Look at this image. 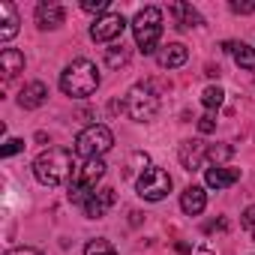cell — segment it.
<instances>
[{
    "instance_id": "6da1fadb",
    "label": "cell",
    "mask_w": 255,
    "mask_h": 255,
    "mask_svg": "<svg viewBox=\"0 0 255 255\" xmlns=\"http://www.w3.org/2000/svg\"><path fill=\"white\" fill-rule=\"evenodd\" d=\"M99 81H102V78H99V69H96V63L87 60V57L72 60V63L60 72V90H63L66 96H72V99H87L90 93H96Z\"/></svg>"
},
{
    "instance_id": "7a4b0ae2",
    "label": "cell",
    "mask_w": 255,
    "mask_h": 255,
    "mask_svg": "<svg viewBox=\"0 0 255 255\" xmlns=\"http://www.w3.org/2000/svg\"><path fill=\"white\" fill-rule=\"evenodd\" d=\"M72 171H75L72 168V153L63 150V147H48L33 162V174H36V180L42 186H57V183L69 180Z\"/></svg>"
},
{
    "instance_id": "3957f363",
    "label": "cell",
    "mask_w": 255,
    "mask_h": 255,
    "mask_svg": "<svg viewBox=\"0 0 255 255\" xmlns=\"http://www.w3.org/2000/svg\"><path fill=\"white\" fill-rule=\"evenodd\" d=\"M132 36L141 54H156L162 39V12L156 6H144L132 21Z\"/></svg>"
},
{
    "instance_id": "277c9868",
    "label": "cell",
    "mask_w": 255,
    "mask_h": 255,
    "mask_svg": "<svg viewBox=\"0 0 255 255\" xmlns=\"http://www.w3.org/2000/svg\"><path fill=\"white\" fill-rule=\"evenodd\" d=\"M105 177V162L102 159H84L72 177H69V201L75 204H84L93 192H96V183Z\"/></svg>"
},
{
    "instance_id": "5b68a950",
    "label": "cell",
    "mask_w": 255,
    "mask_h": 255,
    "mask_svg": "<svg viewBox=\"0 0 255 255\" xmlns=\"http://www.w3.org/2000/svg\"><path fill=\"white\" fill-rule=\"evenodd\" d=\"M111 147H114V135L102 123H90L75 138V156L81 159H102V153H108Z\"/></svg>"
},
{
    "instance_id": "8992f818",
    "label": "cell",
    "mask_w": 255,
    "mask_h": 255,
    "mask_svg": "<svg viewBox=\"0 0 255 255\" xmlns=\"http://www.w3.org/2000/svg\"><path fill=\"white\" fill-rule=\"evenodd\" d=\"M123 105H126V114H129L135 123H150V120L159 114V96H156V90H153L150 84H135V87H129Z\"/></svg>"
},
{
    "instance_id": "52a82bcc",
    "label": "cell",
    "mask_w": 255,
    "mask_h": 255,
    "mask_svg": "<svg viewBox=\"0 0 255 255\" xmlns=\"http://www.w3.org/2000/svg\"><path fill=\"white\" fill-rule=\"evenodd\" d=\"M135 189H138V195H141L144 201H162V198L171 192V177H168L165 168L150 165V168H144V171L138 174Z\"/></svg>"
},
{
    "instance_id": "ba28073f",
    "label": "cell",
    "mask_w": 255,
    "mask_h": 255,
    "mask_svg": "<svg viewBox=\"0 0 255 255\" xmlns=\"http://www.w3.org/2000/svg\"><path fill=\"white\" fill-rule=\"evenodd\" d=\"M126 30V18L120 12H105L90 24V39L93 42H114Z\"/></svg>"
},
{
    "instance_id": "9c48e42d",
    "label": "cell",
    "mask_w": 255,
    "mask_h": 255,
    "mask_svg": "<svg viewBox=\"0 0 255 255\" xmlns=\"http://www.w3.org/2000/svg\"><path fill=\"white\" fill-rule=\"evenodd\" d=\"M114 201H117V195H114V189H111V186L96 189V192L84 201V213H87V219H102V216L114 207Z\"/></svg>"
},
{
    "instance_id": "30bf717a",
    "label": "cell",
    "mask_w": 255,
    "mask_h": 255,
    "mask_svg": "<svg viewBox=\"0 0 255 255\" xmlns=\"http://www.w3.org/2000/svg\"><path fill=\"white\" fill-rule=\"evenodd\" d=\"M207 144L204 141H198V138H192V141H183L180 144V165L186 168V171H195V168H201L204 162H207Z\"/></svg>"
},
{
    "instance_id": "8fae6325",
    "label": "cell",
    "mask_w": 255,
    "mask_h": 255,
    "mask_svg": "<svg viewBox=\"0 0 255 255\" xmlns=\"http://www.w3.org/2000/svg\"><path fill=\"white\" fill-rule=\"evenodd\" d=\"M63 18H66V12H63L60 3H54V0L36 6V27L39 30H57L63 24Z\"/></svg>"
},
{
    "instance_id": "7c38bea8",
    "label": "cell",
    "mask_w": 255,
    "mask_h": 255,
    "mask_svg": "<svg viewBox=\"0 0 255 255\" xmlns=\"http://www.w3.org/2000/svg\"><path fill=\"white\" fill-rule=\"evenodd\" d=\"M186 60H189V51H186L183 42H168V45H162V48L156 51V63H159L162 69H177V66H183Z\"/></svg>"
},
{
    "instance_id": "4fadbf2b",
    "label": "cell",
    "mask_w": 255,
    "mask_h": 255,
    "mask_svg": "<svg viewBox=\"0 0 255 255\" xmlns=\"http://www.w3.org/2000/svg\"><path fill=\"white\" fill-rule=\"evenodd\" d=\"M240 180V171L237 168H228V165H213V168H207L204 171V183L210 186V189H228V186H234Z\"/></svg>"
},
{
    "instance_id": "5bb4252c",
    "label": "cell",
    "mask_w": 255,
    "mask_h": 255,
    "mask_svg": "<svg viewBox=\"0 0 255 255\" xmlns=\"http://www.w3.org/2000/svg\"><path fill=\"white\" fill-rule=\"evenodd\" d=\"M168 12H171L174 24H177L180 30H189V27H201V24H204V18L192 9V3H183V0L171 3V6H168Z\"/></svg>"
},
{
    "instance_id": "9a60e30c",
    "label": "cell",
    "mask_w": 255,
    "mask_h": 255,
    "mask_svg": "<svg viewBox=\"0 0 255 255\" xmlns=\"http://www.w3.org/2000/svg\"><path fill=\"white\" fill-rule=\"evenodd\" d=\"M180 207H183L186 216L204 213V207H207V192H204V186H186V189L180 192Z\"/></svg>"
},
{
    "instance_id": "2e32d148",
    "label": "cell",
    "mask_w": 255,
    "mask_h": 255,
    "mask_svg": "<svg viewBox=\"0 0 255 255\" xmlns=\"http://www.w3.org/2000/svg\"><path fill=\"white\" fill-rule=\"evenodd\" d=\"M45 99H48V87H45L42 81H30V84H24V90L18 93V105L27 108V111L45 105Z\"/></svg>"
},
{
    "instance_id": "e0dca14e",
    "label": "cell",
    "mask_w": 255,
    "mask_h": 255,
    "mask_svg": "<svg viewBox=\"0 0 255 255\" xmlns=\"http://www.w3.org/2000/svg\"><path fill=\"white\" fill-rule=\"evenodd\" d=\"M15 33H18V12L9 0H3V3H0V39L9 42Z\"/></svg>"
},
{
    "instance_id": "ac0fdd59",
    "label": "cell",
    "mask_w": 255,
    "mask_h": 255,
    "mask_svg": "<svg viewBox=\"0 0 255 255\" xmlns=\"http://www.w3.org/2000/svg\"><path fill=\"white\" fill-rule=\"evenodd\" d=\"M0 72H3V78H15L18 72H24V54L18 48H3L0 51Z\"/></svg>"
},
{
    "instance_id": "d6986e66",
    "label": "cell",
    "mask_w": 255,
    "mask_h": 255,
    "mask_svg": "<svg viewBox=\"0 0 255 255\" xmlns=\"http://www.w3.org/2000/svg\"><path fill=\"white\" fill-rule=\"evenodd\" d=\"M231 54H234V63L240 69H249L255 72V48L246 45V42H231Z\"/></svg>"
},
{
    "instance_id": "ffe728a7",
    "label": "cell",
    "mask_w": 255,
    "mask_h": 255,
    "mask_svg": "<svg viewBox=\"0 0 255 255\" xmlns=\"http://www.w3.org/2000/svg\"><path fill=\"white\" fill-rule=\"evenodd\" d=\"M84 255H117V249H114V243H111V240L96 237V240H90V243L84 246Z\"/></svg>"
},
{
    "instance_id": "44dd1931",
    "label": "cell",
    "mask_w": 255,
    "mask_h": 255,
    "mask_svg": "<svg viewBox=\"0 0 255 255\" xmlns=\"http://www.w3.org/2000/svg\"><path fill=\"white\" fill-rule=\"evenodd\" d=\"M222 99H225V93H222V87H204V93H201V102H204V108L207 111H213V108H219L222 105Z\"/></svg>"
},
{
    "instance_id": "7402d4cb",
    "label": "cell",
    "mask_w": 255,
    "mask_h": 255,
    "mask_svg": "<svg viewBox=\"0 0 255 255\" xmlns=\"http://www.w3.org/2000/svg\"><path fill=\"white\" fill-rule=\"evenodd\" d=\"M105 60H108V66H111V69H117V66H123L126 60H129V51H126L123 45H111V48H108V54H105Z\"/></svg>"
},
{
    "instance_id": "603a6c76",
    "label": "cell",
    "mask_w": 255,
    "mask_h": 255,
    "mask_svg": "<svg viewBox=\"0 0 255 255\" xmlns=\"http://www.w3.org/2000/svg\"><path fill=\"white\" fill-rule=\"evenodd\" d=\"M231 153H234V150H231L228 144H213V147L207 150V159H210L213 165H219V162H225V159H228Z\"/></svg>"
},
{
    "instance_id": "cb8c5ba5",
    "label": "cell",
    "mask_w": 255,
    "mask_h": 255,
    "mask_svg": "<svg viewBox=\"0 0 255 255\" xmlns=\"http://www.w3.org/2000/svg\"><path fill=\"white\" fill-rule=\"evenodd\" d=\"M81 9L84 12H96V18H99L108 9V0H81Z\"/></svg>"
},
{
    "instance_id": "d4e9b609",
    "label": "cell",
    "mask_w": 255,
    "mask_h": 255,
    "mask_svg": "<svg viewBox=\"0 0 255 255\" xmlns=\"http://www.w3.org/2000/svg\"><path fill=\"white\" fill-rule=\"evenodd\" d=\"M21 150H24V141H21V138H9V141L3 144V150H0V156L9 159V156H15V153H21Z\"/></svg>"
},
{
    "instance_id": "484cf974",
    "label": "cell",
    "mask_w": 255,
    "mask_h": 255,
    "mask_svg": "<svg viewBox=\"0 0 255 255\" xmlns=\"http://www.w3.org/2000/svg\"><path fill=\"white\" fill-rule=\"evenodd\" d=\"M213 129H216V120H213V114H204V117L198 120V132H201V135H210Z\"/></svg>"
},
{
    "instance_id": "4316f807",
    "label": "cell",
    "mask_w": 255,
    "mask_h": 255,
    "mask_svg": "<svg viewBox=\"0 0 255 255\" xmlns=\"http://www.w3.org/2000/svg\"><path fill=\"white\" fill-rule=\"evenodd\" d=\"M231 12H237V15H249V12H255V3H240V0H231Z\"/></svg>"
},
{
    "instance_id": "83f0119b",
    "label": "cell",
    "mask_w": 255,
    "mask_h": 255,
    "mask_svg": "<svg viewBox=\"0 0 255 255\" xmlns=\"http://www.w3.org/2000/svg\"><path fill=\"white\" fill-rule=\"evenodd\" d=\"M243 225H246V228H252V231H255V204H252V207H246V210H243Z\"/></svg>"
},
{
    "instance_id": "f1b7e54d",
    "label": "cell",
    "mask_w": 255,
    "mask_h": 255,
    "mask_svg": "<svg viewBox=\"0 0 255 255\" xmlns=\"http://www.w3.org/2000/svg\"><path fill=\"white\" fill-rule=\"evenodd\" d=\"M6 255H42L39 249H30V246H18V249H9Z\"/></svg>"
},
{
    "instance_id": "f546056e",
    "label": "cell",
    "mask_w": 255,
    "mask_h": 255,
    "mask_svg": "<svg viewBox=\"0 0 255 255\" xmlns=\"http://www.w3.org/2000/svg\"><path fill=\"white\" fill-rule=\"evenodd\" d=\"M225 228H228V222H225V219H219V222H210L204 231H207V234H213V231H225Z\"/></svg>"
},
{
    "instance_id": "4dcf8cb0",
    "label": "cell",
    "mask_w": 255,
    "mask_h": 255,
    "mask_svg": "<svg viewBox=\"0 0 255 255\" xmlns=\"http://www.w3.org/2000/svg\"><path fill=\"white\" fill-rule=\"evenodd\" d=\"M252 240H255V231H252Z\"/></svg>"
}]
</instances>
